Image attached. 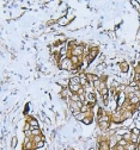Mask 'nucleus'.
<instances>
[{
  "mask_svg": "<svg viewBox=\"0 0 140 150\" xmlns=\"http://www.w3.org/2000/svg\"><path fill=\"white\" fill-rule=\"evenodd\" d=\"M26 122H28L29 124L31 125V129L38 127V120H37L36 118H34V117H28V119H26Z\"/></svg>",
  "mask_w": 140,
  "mask_h": 150,
  "instance_id": "f03ea898",
  "label": "nucleus"
},
{
  "mask_svg": "<svg viewBox=\"0 0 140 150\" xmlns=\"http://www.w3.org/2000/svg\"><path fill=\"white\" fill-rule=\"evenodd\" d=\"M86 116H88V114H86V113H83V112H80V113H78L77 116L74 117V118L77 119V120H79V122H83L84 119L86 118Z\"/></svg>",
  "mask_w": 140,
  "mask_h": 150,
  "instance_id": "1a4fd4ad",
  "label": "nucleus"
},
{
  "mask_svg": "<svg viewBox=\"0 0 140 150\" xmlns=\"http://www.w3.org/2000/svg\"><path fill=\"white\" fill-rule=\"evenodd\" d=\"M59 68L61 70H68V72H72L73 68H74V66H73V63H72V61H71L70 56L62 57V60L60 61V63H59Z\"/></svg>",
  "mask_w": 140,
  "mask_h": 150,
  "instance_id": "f257e3e1",
  "label": "nucleus"
},
{
  "mask_svg": "<svg viewBox=\"0 0 140 150\" xmlns=\"http://www.w3.org/2000/svg\"><path fill=\"white\" fill-rule=\"evenodd\" d=\"M42 132L40 130V127H35V129H31V136L35 137V136H41Z\"/></svg>",
  "mask_w": 140,
  "mask_h": 150,
  "instance_id": "6e6552de",
  "label": "nucleus"
},
{
  "mask_svg": "<svg viewBox=\"0 0 140 150\" xmlns=\"http://www.w3.org/2000/svg\"><path fill=\"white\" fill-rule=\"evenodd\" d=\"M83 87L81 85H74V83H70V86H68V89H70L72 93H78L79 92V89Z\"/></svg>",
  "mask_w": 140,
  "mask_h": 150,
  "instance_id": "20e7f679",
  "label": "nucleus"
},
{
  "mask_svg": "<svg viewBox=\"0 0 140 150\" xmlns=\"http://www.w3.org/2000/svg\"><path fill=\"white\" fill-rule=\"evenodd\" d=\"M44 141H41V142H38V143H36L35 144V149H41V148H43L44 147Z\"/></svg>",
  "mask_w": 140,
  "mask_h": 150,
  "instance_id": "f8f14e48",
  "label": "nucleus"
},
{
  "mask_svg": "<svg viewBox=\"0 0 140 150\" xmlns=\"http://www.w3.org/2000/svg\"><path fill=\"white\" fill-rule=\"evenodd\" d=\"M119 68L122 73H127L129 70V65L126 61H121V62H119Z\"/></svg>",
  "mask_w": 140,
  "mask_h": 150,
  "instance_id": "7ed1b4c3",
  "label": "nucleus"
},
{
  "mask_svg": "<svg viewBox=\"0 0 140 150\" xmlns=\"http://www.w3.org/2000/svg\"><path fill=\"white\" fill-rule=\"evenodd\" d=\"M124 149H127V150H137L138 149V144L132 143V142H128V144L124 147Z\"/></svg>",
  "mask_w": 140,
  "mask_h": 150,
  "instance_id": "0eeeda50",
  "label": "nucleus"
},
{
  "mask_svg": "<svg viewBox=\"0 0 140 150\" xmlns=\"http://www.w3.org/2000/svg\"><path fill=\"white\" fill-rule=\"evenodd\" d=\"M92 120H93V117H90V116H86V118L83 120V123L85 125H89V124H91L92 123Z\"/></svg>",
  "mask_w": 140,
  "mask_h": 150,
  "instance_id": "9d476101",
  "label": "nucleus"
},
{
  "mask_svg": "<svg viewBox=\"0 0 140 150\" xmlns=\"http://www.w3.org/2000/svg\"><path fill=\"white\" fill-rule=\"evenodd\" d=\"M131 132H132L133 135H137V136L140 137V129L139 127H132V129H131Z\"/></svg>",
  "mask_w": 140,
  "mask_h": 150,
  "instance_id": "9b49d317",
  "label": "nucleus"
},
{
  "mask_svg": "<svg viewBox=\"0 0 140 150\" xmlns=\"http://www.w3.org/2000/svg\"><path fill=\"white\" fill-rule=\"evenodd\" d=\"M17 142H18L17 137H16V136H13V137H12V141H11V147H12V148H16V145H17Z\"/></svg>",
  "mask_w": 140,
  "mask_h": 150,
  "instance_id": "ddd939ff",
  "label": "nucleus"
},
{
  "mask_svg": "<svg viewBox=\"0 0 140 150\" xmlns=\"http://www.w3.org/2000/svg\"><path fill=\"white\" fill-rule=\"evenodd\" d=\"M124 150H127V149H124Z\"/></svg>",
  "mask_w": 140,
  "mask_h": 150,
  "instance_id": "dca6fc26",
  "label": "nucleus"
},
{
  "mask_svg": "<svg viewBox=\"0 0 140 150\" xmlns=\"http://www.w3.org/2000/svg\"><path fill=\"white\" fill-rule=\"evenodd\" d=\"M29 112V105H25V110H24V113Z\"/></svg>",
  "mask_w": 140,
  "mask_h": 150,
  "instance_id": "4468645a",
  "label": "nucleus"
},
{
  "mask_svg": "<svg viewBox=\"0 0 140 150\" xmlns=\"http://www.w3.org/2000/svg\"><path fill=\"white\" fill-rule=\"evenodd\" d=\"M68 22H70V20H68V18H67V17H65V16L57 19V24H59V25H61V26H65V25H67V24H68Z\"/></svg>",
  "mask_w": 140,
  "mask_h": 150,
  "instance_id": "39448f33",
  "label": "nucleus"
},
{
  "mask_svg": "<svg viewBox=\"0 0 140 150\" xmlns=\"http://www.w3.org/2000/svg\"><path fill=\"white\" fill-rule=\"evenodd\" d=\"M70 83H74V85H80V78H79V75H74V76L70 78Z\"/></svg>",
  "mask_w": 140,
  "mask_h": 150,
  "instance_id": "423d86ee",
  "label": "nucleus"
},
{
  "mask_svg": "<svg viewBox=\"0 0 140 150\" xmlns=\"http://www.w3.org/2000/svg\"><path fill=\"white\" fill-rule=\"evenodd\" d=\"M89 150H97V149H96V148H90Z\"/></svg>",
  "mask_w": 140,
  "mask_h": 150,
  "instance_id": "2eb2a0df",
  "label": "nucleus"
}]
</instances>
